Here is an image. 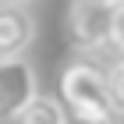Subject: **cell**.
<instances>
[{
	"mask_svg": "<svg viewBox=\"0 0 124 124\" xmlns=\"http://www.w3.org/2000/svg\"><path fill=\"white\" fill-rule=\"evenodd\" d=\"M39 96L36 71L25 57H0V121H14Z\"/></svg>",
	"mask_w": 124,
	"mask_h": 124,
	"instance_id": "3957f363",
	"label": "cell"
},
{
	"mask_svg": "<svg viewBox=\"0 0 124 124\" xmlns=\"http://www.w3.org/2000/svg\"><path fill=\"white\" fill-rule=\"evenodd\" d=\"M36 36V21L18 4H0V57H21Z\"/></svg>",
	"mask_w": 124,
	"mask_h": 124,
	"instance_id": "277c9868",
	"label": "cell"
},
{
	"mask_svg": "<svg viewBox=\"0 0 124 124\" xmlns=\"http://www.w3.org/2000/svg\"><path fill=\"white\" fill-rule=\"evenodd\" d=\"M0 4H18V7H21V4H29V0H0Z\"/></svg>",
	"mask_w": 124,
	"mask_h": 124,
	"instance_id": "9c48e42d",
	"label": "cell"
},
{
	"mask_svg": "<svg viewBox=\"0 0 124 124\" xmlns=\"http://www.w3.org/2000/svg\"><path fill=\"white\" fill-rule=\"evenodd\" d=\"M60 103L67 106V114H78V117L117 114L106 71H99L96 64H85V60L64 67V75H60Z\"/></svg>",
	"mask_w": 124,
	"mask_h": 124,
	"instance_id": "6da1fadb",
	"label": "cell"
},
{
	"mask_svg": "<svg viewBox=\"0 0 124 124\" xmlns=\"http://www.w3.org/2000/svg\"><path fill=\"white\" fill-rule=\"evenodd\" d=\"M14 124H67V106L50 99V96H36L18 117Z\"/></svg>",
	"mask_w": 124,
	"mask_h": 124,
	"instance_id": "5b68a950",
	"label": "cell"
},
{
	"mask_svg": "<svg viewBox=\"0 0 124 124\" xmlns=\"http://www.w3.org/2000/svg\"><path fill=\"white\" fill-rule=\"evenodd\" d=\"M110 50L124 53V0H117L110 11Z\"/></svg>",
	"mask_w": 124,
	"mask_h": 124,
	"instance_id": "8992f818",
	"label": "cell"
},
{
	"mask_svg": "<svg viewBox=\"0 0 124 124\" xmlns=\"http://www.w3.org/2000/svg\"><path fill=\"white\" fill-rule=\"evenodd\" d=\"M110 4H117V0H110Z\"/></svg>",
	"mask_w": 124,
	"mask_h": 124,
	"instance_id": "30bf717a",
	"label": "cell"
},
{
	"mask_svg": "<svg viewBox=\"0 0 124 124\" xmlns=\"http://www.w3.org/2000/svg\"><path fill=\"white\" fill-rule=\"evenodd\" d=\"M110 0H71L67 7V39L82 53L110 46Z\"/></svg>",
	"mask_w": 124,
	"mask_h": 124,
	"instance_id": "7a4b0ae2",
	"label": "cell"
},
{
	"mask_svg": "<svg viewBox=\"0 0 124 124\" xmlns=\"http://www.w3.org/2000/svg\"><path fill=\"white\" fill-rule=\"evenodd\" d=\"M67 124H121V121H117V114H110V117H78V114H67Z\"/></svg>",
	"mask_w": 124,
	"mask_h": 124,
	"instance_id": "ba28073f",
	"label": "cell"
},
{
	"mask_svg": "<svg viewBox=\"0 0 124 124\" xmlns=\"http://www.w3.org/2000/svg\"><path fill=\"white\" fill-rule=\"evenodd\" d=\"M106 78H110V96H114L117 114H124V60H117V64L106 71Z\"/></svg>",
	"mask_w": 124,
	"mask_h": 124,
	"instance_id": "52a82bcc",
	"label": "cell"
}]
</instances>
